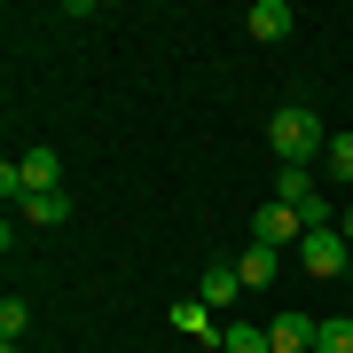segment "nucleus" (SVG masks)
<instances>
[{
  "label": "nucleus",
  "instance_id": "1",
  "mask_svg": "<svg viewBox=\"0 0 353 353\" xmlns=\"http://www.w3.org/2000/svg\"><path fill=\"white\" fill-rule=\"evenodd\" d=\"M267 150H275L283 165H322V150H330V126L306 102H283L275 118H267Z\"/></svg>",
  "mask_w": 353,
  "mask_h": 353
},
{
  "label": "nucleus",
  "instance_id": "2",
  "mask_svg": "<svg viewBox=\"0 0 353 353\" xmlns=\"http://www.w3.org/2000/svg\"><path fill=\"white\" fill-rule=\"evenodd\" d=\"M299 267H306V275H353V243L338 236V228H306V243H299Z\"/></svg>",
  "mask_w": 353,
  "mask_h": 353
},
{
  "label": "nucleus",
  "instance_id": "3",
  "mask_svg": "<svg viewBox=\"0 0 353 353\" xmlns=\"http://www.w3.org/2000/svg\"><path fill=\"white\" fill-rule=\"evenodd\" d=\"M252 243H267V252H299V243H306V220L290 212V204L267 196L259 212H252Z\"/></svg>",
  "mask_w": 353,
  "mask_h": 353
},
{
  "label": "nucleus",
  "instance_id": "4",
  "mask_svg": "<svg viewBox=\"0 0 353 353\" xmlns=\"http://www.w3.org/2000/svg\"><path fill=\"white\" fill-rule=\"evenodd\" d=\"M243 24H252V39H267V48H275V39L299 32V8H290V0H252V16H243Z\"/></svg>",
  "mask_w": 353,
  "mask_h": 353
},
{
  "label": "nucleus",
  "instance_id": "5",
  "mask_svg": "<svg viewBox=\"0 0 353 353\" xmlns=\"http://www.w3.org/2000/svg\"><path fill=\"white\" fill-rule=\"evenodd\" d=\"M267 345H275V353H314V314H299V306H283V314L267 322Z\"/></svg>",
  "mask_w": 353,
  "mask_h": 353
},
{
  "label": "nucleus",
  "instance_id": "6",
  "mask_svg": "<svg viewBox=\"0 0 353 353\" xmlns=\"http://www.w3.org/2000/svg\"><path fill=\"white\" fill-rule=\"evenodd\" d=\"M16 165H24V196H48V189H63V157H55V150H24Z\"/></svg>",
  "mask_w": 353,
  "mask_h": 353
},
{
  "label": "nucleus",
  "instance_id": "7",
  "mask_svg": "<svg viewBox=\"0 0 353 353\" xmlns=\"http://www.w3.org/2000/svg\"><path fill=\"white\" fill-rule=\"evenodd\" d=\"M173 330H189V338H204V345H220V338H228L220 314H212L204 299H181V306H173Z\"/></svg>",
  "mask_w": 353,
  "mask_h": 353
},
{
  "label": "nucleus",
  "instance_id": "8",
  "mask_svg": "<svg viewBox=\"0 0 353 353\" xmlns=\"http://www.w3.org/2000/svg\"><path fill=\"white\" fill-rule=\"evenodd\" d=\"M236 275H243V290H267V283L283 275V252H267V243H252V252L236 259Z\"/></svg>",
  "mask_w": 353,
  "mask_h": 353
},
{
  "label": "nucleus",
  "instance_id": "9",
  "mask_svg": "<svg viewBox=\"0 0 353 353\" xmlns=\"http://www.w3.org/2000/svg\"><path fill=\"white\" fill-rule=\"evenodd\" d=\"M306 196H322V189H314V165H283V173H275V204H290V212H299Z\"/></svg>",
  "mask_w": 353,
  "mask_h": 353
},
{
  "label": "nucleus",
  "instance_id": "10",
  "mask_svg": "<svg viewBox=\"0 0 353 353\" xmlns=\"http://www.w3.org/2000/svg\"><path fill=\"white\" fill-rule=\"evenodd\" d=\"M314 353H353V314H322L314 322Z\"/></svg>",
  "mask_w": 353,
  "mask_h": 353
},
{
  "label": "nucleus",
  "instance_id": "11",
  "mask_svg": "<svg viewBox=\"0 0 353 353\" xmlns=\"http://www.w3.org/2000/svg\"><path fill=\"white\" fill-rule=\"evenodd\" d=\"M236 290H243L236 267H204V306H212V314H220V306H236Z\"/></svg>",
  "mask_w": 353,
  "mask_h": 353
},
{
  "label": "nucleus",
  "instance_id": "12",
  "mask_svg": "<svg viewBox=\"0 0 353 353\" xmlns=\"http://www.w3.org/2000/svg\"><path fill=\"white\" fill-rule=\"evenodd\" d=\"M16 212H24V220H39V228H55V220H71V196H63V189H48V196H24Z\"/></svg>",
  "mask_w": 353,
  "mask_h": 353
},
{
  "label": "nucleus",
  "instance_id": "13",
  "mask_svg": "<svg viewBox=\"0 0 353 353\" xmlns=\"http://www.w3.org/2000/svg\"><path fill=\"white\" fill-rule=\"evenodd\" d=\"M322 173L338 181V189L353 181V134H330V150H322Z\"/></svg>",
  "mask_w": 353,
  "mask_h": 353
},
{
  "label": "nucleus",
  "instance_id": "14",
  "mask_svg": "<svg viewBox=\"0 0 353 353\" xmlns=\"http://www.w3.org/2000/svg\"><path fill=\"white\" fill-rule=\"evenodd\" d=\"M220 353H275V345H267V330H259V322H228Z\"/></svg>",
  "mask_w": 353,
  "mask_h": 353
},
{
  "label": "nucleus",
  "instance_id": "15",
  "mask_svg": "<svg viewBox=\"0 0 353 353\" xmlns=\"http://www.w3.org/2000/svg\"><path fill=\"white\" fill-rule=\"evenodd\" d=\"M24 322H32L24 299H0V338H24Z\"/></svg>",
  "mask_w": 353,
  "mask_h": 353
},
{
  "label": "nucleus",
  "instance_id": "16",
  "mask_svg": "<svg viewBox=\"0 0 353 353\" xmlns=\"http://www.w3.org/2000/svg\"><path fill=\"white\" fill-rule=\"evenodd\" d=\"M0 196H8V204H24V165H16V157L0 165Z\"/></svg>",
  "mask_w": 353,
  "mask_h": 353
},
{
  "label": "nucleus",
  "instance_id": "17",
  "mask_svg": "<svg viewBox=\"0 0 353 353\" xmlns=\"http://www.w3.org/2000/svg\"><path fill=\"white\" fill-rule=\"evenodd\" d=\"M338 236H345V243H353V204H345V212H338Z\"/></svg>",
  "mask_w": 353,
  "mask_h": 353
}]
</instances>
